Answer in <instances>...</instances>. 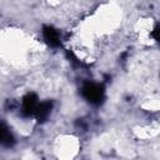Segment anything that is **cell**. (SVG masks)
I'll list each match as a JSON object with an SVG mask.
<instances>
[{
    "label": "cell",
    "mask_w": 160,
    "mask_h": 160,
    "mask_svg": "<svg viewBox=\"0 0 160 160\" xmlns=\"http://www.w3.org/2000/svg\"><path fill=\"white\" fill-rule=\"evenodd\" d=\"M82 92L85 95V98L91 101V102H99L101 99H102V88L98 84H86L84 88H82Z\"/></svg>",
    "instance_id": "1"
}]
</instances>
